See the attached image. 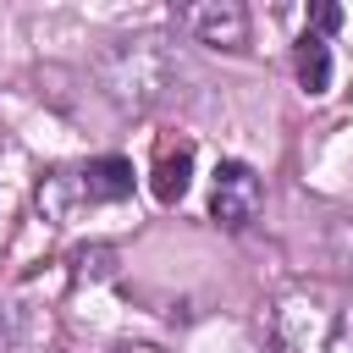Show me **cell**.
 <instances>
[{"instance_id": "1", "label": "cell", "mask_w": 353, "mask_h": 353, "mask_svg": "<svg viewBox=\"0 0 353 353\" xmlns=\"http://www.w3.org/2000/svg\"><path fill=\"white\" fill-rule=\"evenodd\" d=\"M188 77H193V66H188L182 44L165 33H132L94 55V83L121 110H160L188 94L182 88Z\"/></svg>"}, {"instance_id": "2", "label": "cell", "mask_w": 353, "mask_h": 353, "mask_svg": "<svg viewBox=\"0 0 353 353\" xmlns=\"http://www.w3.org/2000/svg\"><path fill=\"white\" fill-rule=\"evenodd\" d=\"M276 336L287 353H353V298L331 281H298L276 298Z\"/></svg>"}, {"instance_id": "3", "label": "cell", "mask_w": 353, "mask_h": 353, "mask_svg": "<svg viewBox=\"0 0 353 353\" xmlns=\"http://www.w3.org/2000/svg\"><path fill=\"white\" fill-rule=\"evenodd\" d=\"M127 193H132V160H121V154H99V160L77 165V171H55V176H44V188H39V210H44L50 221H66L77 204H116V199H127Z\"/></svg>"}, {"instance_id": "4", "label": "cell", "mask_w": 353, "mask_h": 353, "mask_svg": "<svg viewBox=\"0 0 353 353\" xmlns=\"http://www.w3.org/2000/svg\"><path fill=\"white\" fill-rule=\"evenodd\" d=\"M259 210H265V182H259V171L243 165V160H221V165H215V188H210V215H215L226 232H243V226L259 221Z\"/></svg>"}, {"instance_id": "5", "label": "cell", "mask_w": 353, "mask_h": 353, "mask_svg": "<svg viewBox=\"0 0 353 353\" xmlns=\"http://www.w3.org/2000/svg\"><path fill=\"white\" fill-rule=\"evenodd\" d=\"M182 33L199 39V44H215V50H243L248 44V11L237 0H193L176 11Z\"/></svg>"}, {"instance_id": "6", "label": "cell", "mask_w": 353, "mask_h": 353, "mask_svg": "<svg viewBox=\"0 0 353 353\" xmlns=\"http://www.w3.org/2000/svg\"><path fill=\"white\" fill-rule=\"evenodd\" d=\"M298 83H303V94H325L331 88V44L320 33L298 39Z\"/></svg>"}, {"instance_id": "7", "label": "cell", "mask_w": 353, "mask_h": 353, "mask_svg": "<svg viewBox=\"0 0 353 353\" xmlns=\"http://www.w3.org/2000/svg\"><path fill=\"white\" fill-rule=\"evenodd\" d=\"M188 176H193V149H188V143H182V149H165L160 165H154V199H160V204H176V199L188 193Z\"/></svg>"}, {"instance_id": "8", "label": "cell", "mask_w": 353, "mask_h": 353, "mask_svg": "<svg viewBox=\"0 0 353 353\" xmlns=\"http://www.w3.org/2000/svg\"><path fill=\"white\" fill-rule=\"evenodd\" d=\"M72 265H77V276H110V270H116V248H110V243L77 248V254H72Z\"/></svg>"}, {"instance_id": "9", "label": "cell", "mask_w": 353, "mask_h": 353, "mask_svg": "<svg viewBox=\"0 0 353 353\" xmlns=\"http://www.w3.org/2000/svg\"><path fill=\"white\" fill-rule=\"evenodd\" d=\"M309 17H314V33H320V39H325V33H331V28H336V22H342V6H331V0H320V6H314V11H309Z\"/></svg>"}, {"instance_id": "10", "label": "cell", "mask_w": 353, "mask_h": 353, "mask_svg": "<svg viewBox=\"0 0 353 353\" xmlns=\"http://www.w3.org/2000/svg\"><path fill=\"white\" fill-rule=\"evenodd\" d=\"M110 353H154L149 342H121V347H110Z\"/></svg>"}]
</instances>
